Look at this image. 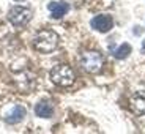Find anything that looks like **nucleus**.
<instances>
[{"label": "nucleus", "mask_w": 145, "mask_h": 134, "mask_svg": "<svg viewBox=\"0 0 145 134\" xmlns=\"http://www.w3.org/2000/svg\"><path fill=\"white\" fill-rule=\"evenodd\" d=\"M33 46L36 51L43 52V54H49V52L55 51L58 46V35L52 30H41L36 33L35 40H33Z\"/></svg>", "instance_id": "nucleus-1"}, {"label": "nucleus", "mask_w": 145, "mask_h": 134, "mask_svg": "<svg viewBox=\"0 0 145 134\" xmlns=\"http://www.w3.org/2000/svg\"><path fill=\"white\" fill-rule=\"evenodd\" d=\"M74 71L68 65H55L51 69V80L60 87H69L74 84Z\"/></svg>", "instance_id": "nucleus-2"}, {"label": "nucleus", "mask_w": 145, "mask_h": 134, "mask_svg": "<svg viewBox=\"0 0 145 134\" xmlns=\"http://www.w3.org/2000/svg\"><path fill=\"white\" fill-rule=\"evenodd\" d=\"M103 63H104V58L96 51H87L80 57V66L87 73H93V74L99 73L103 68Z\"/></svg>", "instance_id": "nucleus-3"}, {"label": "nucleus", "mask_w": 145, "mask_h": 134, "mask_svg": "<svg viewBox=\"0 0 145 134\" xmlns=\"http://www.w3.org/2000/svg\"><path fill=\"white\" fill-rule=\"evenodd\" d=\"M7 18L14 27H22V25H25V24L30 22V19H32V11L27 7H19L18 5V7L10 8Z\"/></svg>", "instance_id": "nucleus-4"}, {"label": "nucleus", "mask_w": 145, "mask_h": 134, "mask_svg": "<svg viewBox=\"0 0 145 134\" xmlns=\"http://www.w3.org/2000/svg\"><path fill=\"white\" fill-rule=\"evenodd\" d=\"M90 25L93 30L99 33H107L114 27V19L109 14H98L90 21Z\"/></svg>", "instance_id": "nucleus-5"}, {"label": "nucleus", "mask_w": 145, "mask_h": 134, "mask_svg": "<svg viewBox=\"0 0 145 134\" xmlns=\"http://www.w3.org/2000/svg\"><path fill=\"white\" fill-rule=\"evenodd\" d=\"M25 115H27L25 107H24V106H21V104H16L14 107H13V109L10 110V112H8L7 115H5V122H7L8 125L21 123Z\"/></svg>", "instance_id": "nucleus-6"}, {"label": "nucleus", "mask_w": 145, "mask_h": 134, "mask_svg": "<svg viewBox=\"0 0 145 134\" xmlns=\"http://www.w3.org/2000/svg\"><path fill=\"white\" fill-rule=\"evenodd\" d=\"M129 106L133 109V112L137 115H144L145 114V92H136L131 96Z\"/></svg>", "instance_id": "nucleus-7"}, {"label": "nucleus", "mask_w": 145, "mask_h": 134, "mask_svg": "<svg viewBox=\"0 0 145 134\" xmlns=\"http://www.w3.org/2000/svg\"><path fill=\"white\" fill-rule=\"evenodd\" d=\"M47 8H49V11H51V14L54 19L63 18L69 11V5L66 2H63V0H60V2H51V3L47 5Z\"/></svg>", "instance_id": "nucleus-8"}, {"label": "nucleus", "mask_w": 145, "mask_h": 134, "mask_svg": "<svg viewBox=\"0 0 145 134\" xmlns=\"http://www.w3.org/2000/svg\"><path fill=\"white\" fill-rule=\"evenodd\" d=\"M35 114L41 118H51L54 115V106L49 101H40L35 106Z\"/></svg>", "instance_id": "nucleus-9"}, {"label": "nucleus", "mask_w": 145, "mask_h": 134, "mask_svg": "<svg viewBox=\"0 0 145 134\" xmlns=\"http://www.w3.org/2000/svg\"><path fill=\"white\" fill-rule=\"evenodd\" d=\"M129 54H131V46H129L128 43L120 44L115 51H114V57L118 58V60H123V58H126Z\"/></svg>", "instance_id": "nucleus-10"}, {"label": "nucleus", "mask_w": 145, "mask_h": 134, "mask_svg": "<svg viewBox=\"0 0 145 134\" xmlns=\"http://www.w3.org/2000/svg\"><path fill=\"white\" fill-rule=\"evenodd\" d=\"M142 52H145V46H142Z\"/></svg>", "instance_id": "nucleus-11"}, {"label": "nucleus", "mask_w": 145, "mask_h": 134, "mask_svg": "<svg viewBox=\"0 0 145 134\" xmlns=\"http://www.w3.org/2000/svg\"><path fill=\"white\" fill-rule=\"evenodd\" d=\"M16 2H24V0H16Z\"/></svg>", "instance_id": "nucleus-12"}]
</instances>
